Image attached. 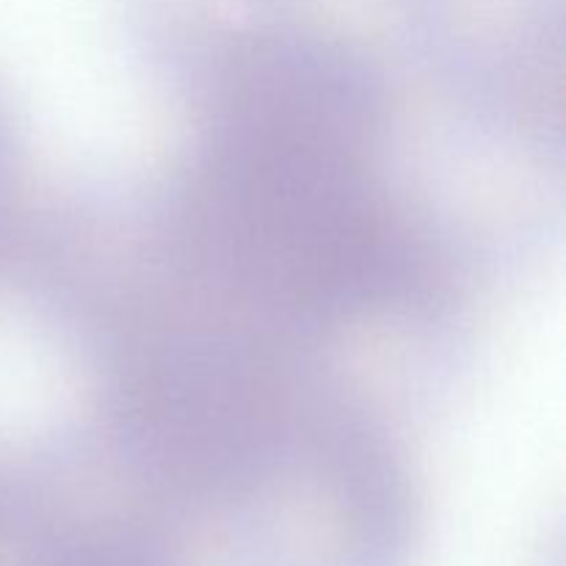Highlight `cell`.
I'll return each instance as SVG.
<instances>
[{
	"mask_svg": "<svg viewBox=\"0 0 566 566\" xmlns=\"http://www.w3.org/2000/svg\"><path fill=\"white\" fill-rule=\"evenodd\" d=\"M28 566H180V558L130 520H66L33 534Z\"/></svg>",
	"mask_w": 566,
	"mask_h": 566,
	"instance_id": "obj_2",
	"label": "cell"
},
{
	"mask_svg": "<svg viewBox=\"0 0 566 566\" xmlns=\"http://www.w3.org/2000/svg\"><path fill=\"white\" fill-rule=\"evenodd\" d=\"M197 182L199 235L232 274L304 313L354 304L381 265L359 175L370 127L357 66L304 39H260L235 66Z\"/></svg>",
	"mask_w": 566,
	"mask_h": 566,
	"instance_id": "obj_1",
	"label": "cell"
}]
</instances>
